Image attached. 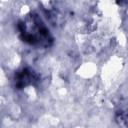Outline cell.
<instances>
[{"instance_id": "cell-2", "label": "cell", "mask_w": 128, "mask_h": 128, "mask_svg": "<svg viewBox=\"0 0 128 128\" xmlns=\"http://www.w3.org/2000/svg\"><path fill=\"white\" fill-rule=\"evenodd\" d=\"M37 81V76L29 68H24L15 74V86L19 89L34 84Z\"/></svg>"}, {"instance_id": "cell-1", "label": "cell", "mask_w": 128, "mask_h": 128, "mask_svg": "<svg viewBox=\"0 0 128 128\" xmlns=\"http://www.w3.org/2000/svg\"><path fill=\"white\" fill-rule=\"evenodd\" d=\"M18 31L22 41L40 47H47L52 42V36L49 29L43 23L41 18L34 13L18 23Z\"/></svg>"}]
</instances>
